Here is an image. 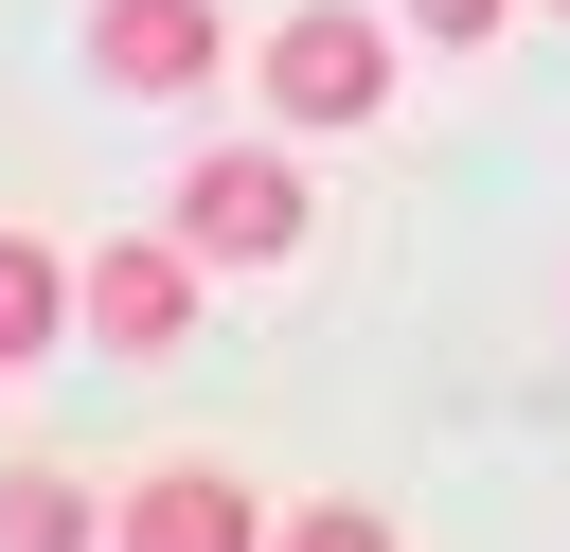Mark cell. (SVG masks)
I'll return each instance as SVG.
<instances>
[{
	"mask_svg": "<svg viewBox=\"0 0 570 552\" xmlns=\"http://www.w3.org/2000/svg\"><path fill=\"white\" fill-rule=\"evenodd\" d=\"M285 125H374L392 107V18H356V0H303L285 36H267V71H249Z\"/></svg>",
	"mask_w": 570,
	"mask_h": 552,
	"instance_id": "obj_1",
	"label": "cell"
},
{
	"mask_svg": "<svg viewBox=\"0 0 570 552\" xmlns=\"http://www.w3.org/2000/svg\"><path fill=\"white\" fill-rule=\"evenodd\" d=\"M178 231H196V267H285L321 214H303V160L214 142V160H178Z\"/></svg>",
	"mask_w": 570,
	"mask_h": 552,
	"instance_id": "obj_2",
	"label": "cell"
},
{
	"mask_svg": "<svg viewBox=\"0 0 570 552\" xmlns=\"http://www.w3.org/2000/svg\"><path fill=\"white\" fill-rule=\"evenodd\" d=\"M71 321H89L107 356H160V338L196 321V231H107V249L71 267Z\"/></svg>",
	"mask_w": 570,
	"mask_h": 552,
	"instance_id": "obj_3",
	"label": "cell"
},
{
	"mask_svg": "<svg viewBox=\"0 0 570 552\" xmlns=\"http://www.w3.org/2000/svg\"><path fill=\"white\" fill-rule=\"evenodd\" d=\"M285 516H249V481L232 463H142L125 499H107V552H267Z\"/></svg>",
	"mask_w": 570,
	"mask_h": 552,
	"instance_id": "obj_4",
	"label": "cell"
},
{
	"mask_svg": "<svg viewBox=\"0 0 570 552\" xmlns=\"http://www.w3.org/2000/svg\"><path fill=\"white\" fill-rule=\"evenodd\" d=\"M89 71L142 89V107H178V89L232 71V36H214V0H89Z\"/></svg>",
	"mask_w": 570,
	"mask_h": 552,
	"instance_id": "obj_5",
	"label": "cell"
},
{
	"mask_svg": "<svg viewBox=\"0 0 570 552\" xmlns=\"http://www.w3.org/2000/svg\"><path fill=\"white\" fill-rule=\"evenodd\" d=\"M53 321H71V267H53L36 231H0V374H36V356H53Z\"/></svg>",
	"mask_w": 570,
	"mask_h": 552,
	"instance_id": "obj_6",
	"label": "cell"
},
{
	"mask_svg": "<svg viewBox=\"0 0 570 552\" xmlns=\"http://www.w3.org/2000/svg\"><path fill=\"white\" fill-rule=\"evenodd\" d=\"M0 552H107V516H89V481H53V463H18V481H0Z\"/></svg>",
	"mask_w": 570,
	"mask_h": 552,
	"instance_id": "obj_7",
	"label": "cell"
},
{
	"mask_svg": "<svg viewBox=\"0 0 570 552\" xmlns=\"http://www.w3.org/2000/svg\"><path fill=\"white\" fill-rule=\"evenodd\" d=\"M267 552H410V534H392V499H285Z\"/></svg>",
	"mask_w": 570,
	"mask_h": 552,
	"instance_id": "obj_8",
	"label": "cell"
},
{
	"mask_svg": "<svg viewBox=\"0 0 570 552\" xmlns=\"http://www.w3.org/2000/svg\"><path fill=\"white\" fill-rule=\"evenodd\" d=\"M499 18H517V0H410V36H428V53H481Z\"/></svg>",
	"mask_w": 570,
	"mask_h": 552,
	"instance_id": "obj_9",
	"label": "cell"
}]
</instances>
